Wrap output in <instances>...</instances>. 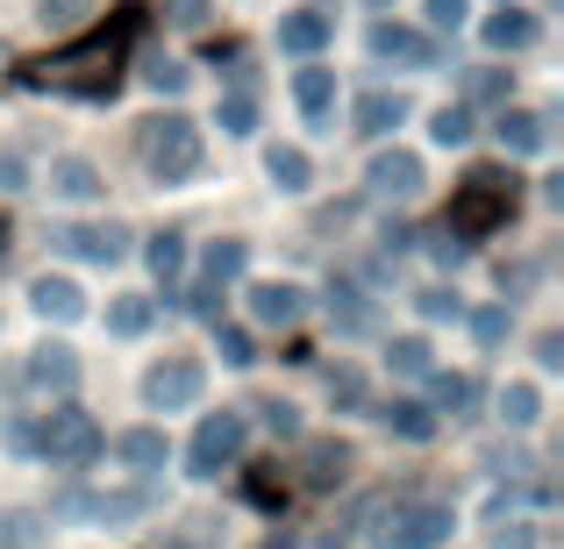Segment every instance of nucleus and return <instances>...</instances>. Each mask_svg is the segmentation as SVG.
<instances>
[{"mask_svg": "<svg viewBox=\"0 0 564 549\" xmlns=\"http://www.w3.org/2000/svg\"><path fill=\"white\" fill-rule=\"evenodd\" d=\"M264 172H272L279 193H301L307 179H315V165H307V151H293V143H279L272 157H264Z\"/></svg>", "mask_w": 564, "mask_h": 549, "instance_id": "b1692460", "label": "nucleus"}, {"mask_svg": "<svg viewBox=\"0 0 564 549\" xmlns=\"http://www.w3.org/2000/svg\"><path fill=\"white\" fill-rule=\"evenodd\" d=\"M293 100H301V114H307V122H329V108H336V72L307 65L301 79H293Z\"/></svg>", "mask_w": 564, "mask_h": 549, "instance_id": "dca6fc26", "label": "nucleus"}, {"mask_svg": "<svg viewBox=\"0 0 564 549\" xmlns=\"http://www.w3.org/2000/svg\"><path fill=\"white\" fill-rule=\"evenodd\" d=\"M471 329H479V343L494 350L500 336H508V307H486V315H471Z\"/></svg>", "mask_w": 564, "mask_h": 549, "instance_id": "f704fd0d", "label": "nucleus"}, {"mask_svg": "<svg viewBox=\"0 0 564 549\" xmlns=\"http://www.w3.org/2000/svg\"><path fill=\"white\" fill-rule=\"evenodd\" d=\"M436 407H471V378H451V371H443L436 378Z\"/></svg>", "mask_w": 564, "mask_h": 549, "instance_id": "c9c22d12", "label": "nucleus"}, {"mask_svg": "<svg viewBox=\"0 0 564 549\" xmlns=\"http://www.w3.org/2000/svg\"><path fill=\"white\" fill-rule=\"evenodd\" d=\"M137 151H143V165H151L158 179H186V172L200 165V129H193L186 114H158V122H143Z\"/></svg>", "mask_w": 564, "mask_h": 549, "instance_id": "f03ea898", "label": "nucleus"}, {"mask_svg": "<svg viewBox=\"0 0 564 549\" xmlns=\"http://www.w3.org/2000/svg\"><path fill=\"white\" fill-rule=\"evenodd\" d=\"M386 358H393V371H400V378H429V364H436V358H429V343H422V336H400V343L386 350Z\"/></svg>", "mask_w": 564, "mask_h": 549, "instance_id": "c85d7f7f", "label": "nucleus"}, {"mask_svg": "<svg viewBox=\"0 0 564 549\" xmlns=\"http://www.w3.org/2000/svg\"><path fill=\"white\" fill-rule=\"evenodd\" d=\"M151 315H158V307L143 300V293H122V300H108V329H115V336H143V329H151Z\"/></svg>", "mask_w": 564, "mask_h": 549, "instance_id": "bb28decb", "label": "nucleus"}, {"mask_svg": "<svg viewBox=\"0 0 564 549\" xmlns=\"http://www.w3.org/2000/svg\"><path fill=\"white\" fill-rule=\"evenodd\" d=\"M500 143H508V151H522V157H536L543 143H551V122H543V114H500Z\"/></svg>", "mask_w": 564, "mask_h": 549, "instance_id": "a211bd4d", "label": "nucleus"}, {"mask_svg": "<svg viewBox=\"0 0 564 549\" xmlns=\"http://www.w3.org/2000/svg\"><path fill=\"white\" fill-rule=\"evenodd\" d=\"M94 72H108V79H115V43L108 36L79 43V51H65V57H43L29 79H36V86H100Z\"/></svg>", "mask_w": 564, "mask_h": 549, "instance_id": "423d86ee", "label": "nucleus"}, {"mask_svg": "<svg viewBox=\"0 0 564 549\" xmlns=\"http://www.w3.org/2000/svg\"><path fill=\"white\" fill-rule=\"evenodd\" d=\"M221 129H229V136H250V129H258V100H250L243 86L221 94Z\"/></svg>", "mask_w": 564, "mask_h": 549, "instance_id": "c756f323", "label": "nucleus"}, {"mask_svg": "<svg viewBox=\"0 0 564 549\" xmlns=\"http://www.w3.org/2000/svg\"><path fill=\"white\" fill-rule=\"evenodd\" d=\"M143 399H151L158 414H180L200 399V364L193 358H165V364H151V378H143Z\"/></svg>", "mask_w": 564, "mask_h": 549, "instance_id": "0eeeda50", "label": "nucleus"}, {"mask_svg": "<svg viewBox=\"0 0 564 549\" xmlns=\"http://www.w3.org/2000/svg\"><path fill=\"white\" fill-rule=\"evenodd\" d=\"M329 393H336V399H365V385H358V371H336V378H329Z\"/></svg>", "mask_w": 564, "mask_h": 549, "instance_id": "37998d69", "label": "nucleus"}, {"mask_svg": "<svg viewBox=\"0 0 564 549\" xmlns=\"http://www.w3.org/2000/svg\"><path fill=\"white\" fill-rule=\"evenodd\" d=\"M29 300H36L43 321H79L86 315V293L72 286V278H36V286H29Z\"/></svg>", "mask_w": 564, "mask_h": 549, "instance_id": "4468645a", "label": "nucleus"}, {"mask_svg": "<svg viewBox=\"0 0 564 549\" xmlns=\"http://www.w3.org/2000/svg\"><path fill=\"white\" fill-rule=\"evenodd\" d=\"M465 136H471V114L465 108H443L436 114V143H465Z\"/></svg>", "mask_w": 564, "mask_h": 549, "instance_id": "72a5a7b5", "label": "nucleus"}, {"mask_svg": "<svg viewBox=\"0 0 564 549\" xmlns=\"http://www.w3.org/2000/svg\"><path fill=\"white\" fill-rule=\"evenodd\" d=\"M372 193L379 200H414V193H422V157L414 151H379L372 157Z\"/></svg>", "mask_w": 564, "mask_h": 549, "instance_id": "1a4fd4ad", "label": "nucleus"}, {"mask_svg": "<svg viewBox=\"0 0 564 549\" xmlns=\"http://www.w3.org/2000/svg\"><path fill=\"white\" fill-rule=\"evenodd\" d=\"M215 350H221V364H258V343L243 329H215Z\"/></svg>", "mask_w": 564, "mask_h": 549, "instance_id": "2f4dec72", "label": "nucleus"}, {"mask_svg": "<svg viewBox=\"0 0 564 549\" xmlns=\"http://www.w3.org/2000/svg\"><path fill=\"white\" fill-rule=\"evenodd\" d=\"M414 307H422L429 321H457V293H443V286H436V293H422Z\"/></svg>", "mask_w": 564, "mask_h": 549, "instance_id": "e433bc0d", "label": "nucleus"}, {"mask_svg": "<svg viewBox=\"0 0 564 549\" xmlns=\"http://www.w3.org/2000/svg\"><path fill=\"white\" fill-rule=\"evenodd\" d=\"M264 428H272V436H301V414H293L286 399H272V407H264Z\"/></svg>", "mask_w": 564, "mask_h": 549, "instance_id": "4c0bfd02", "label": "nucleus"}, {"mask_svg": "<svg viewBox=\"0 0 564 549\" xmlns=\"http://www.w3.org/2000/svg\"><path fill=\"white\" fill-rule=\"evenodd\" d=\"M180 264H186V243H180V235H158V243H151V272L180 278Z\"/></svg>", "mask_w": 564, "mask_h": 549, "instance_id": "7c9ffc66", "label": "nucleus"}, {"mask_svg": "<svg viewBox=\"0 0 564 549\" xmlns=\"http://www.w3.org/2000/svg\"><path fill=\"white\" fill-rule=\"evenodd\" d=\"M243 436H250V421H243V414H207V421H200V436H193V450H186L193 479H215L221 464H236V457H243Z\"/></svg>", "mask_w": 564, "mask_h": 549, "instance_id": "39448f33", "label": "nucleus"}, {"mask_svg": "<svg viewBox=\"0 0 564 549\" xmlns=\"http://www.w3.org/2000/svg\"><path fill=\"white\" fill-rule=\"evenodd\" d=\"M43 457L51 464H65V471H79V464H94L100 457V428H94V414H79V407H57L51 421H43Z\"/></svg>", "mask_w": 564, "mask_h": 549, "instance_id": "20e7f679", "label": "nucleus"}, {"mask_svg": "<svg viewBox=\"0 0 564 549\" xmlns=\"http://www.w3.org/2000/svg\"><path fill=\"white\" fill-rule=\"evenodd\" d=\"M329 321L344 336H365V329H372V307H365V293L350 286V278H344V286H329Z\"/></svg>", "mask_w": 564, "mask_h": 549, "instance_id": "6ab92c4d", "label": "nucleus"}, {"mask_svg": "<svg viewBox=\"0 0 564 549\" xmlns=\"http://www.w3.org/2000/svg\"><path fill=\"white\" fill-rule=\"evenodd\" d=\"M372 51H379V57H393V65H429V57H436V43H429L422 29L379 22V29H372Z\"/></svg>", "mask_w": 564, "mask_h": 549, "instance_id": "f8f14e48", "label": "nucleus"}, {"mask_svg": "<svg viewBox=\"0 0 564 549\" xmlns=\"http://www.w3.org/2000/svg\"><path fill=\"white\" fill-rule=\"evenodd\" d=\"M8 536H0V549H36V514H8Z\"/></svg>", "mask_w": 564, "mask_h": 549, "instance_id": "473e14b6", "label": "nucleus"}, {"mask_svg": "<svg viewBox=\"0 0 564 549\" xmlns=\"http://www.w3.org/2000/svg\"><path fill=\"white\" fill-rule=\"evenodd\" d=\"M51 193H65V200H94L100 172L86 165V157H57V165H51Z\"/></svg>", "mask_w": 564, "mask_h": 549, "instance_id": "aec40b11", "label": "nucleus"}, {"mask_svg": "<svg viewBox=\"0 0 564 549\" xmlns=\"http://www.w3.org/2000/svg\"><path fill=\"white\" fill-rule=\"evenodd\" d=\"M72 378H79V358H72L65 343H43L36 358H29V385H36V393H72Z\"/></svg>", "mask_w": 564, "mask_h": 549, "instance_id": "ddd939ff", "label": "nucleus"}, {"mask_svg": "<svg viewBox=\"0 0 564 549\" xmlns=\"http://www.w3.org/2000/svg\"><path fill=\"white\" fill-rule=\"evenodd\" d=\"M344 464H350V450H344V442H307L301 479H307V485H336V479H344Z\"/></svg>", "mask_w": 564, "mask_h": 549, "instance_id": "393cba45", "label": "nucleus"}, {"mask_svg": "<svg viewBox=\"0 0 564 549\" xmlns=\"http://www.w3.org/2000/svg\"><path fill=\"white\" fill-rule=\"evenodd\" d=\"M508 207H514V179H500V172H471L465 193H457V207H451V229L457 235L494 229V221H508Z\"/></svg>", "mask_w": 564, "mask_h": 549, "instance_id": "7ed1b4c3", "label": "nucleus"}, {"mask_svg": "<svg viewBox=\"0 0 564 549\" xmlns=\"http://www.w3.org/2000/svg\"><path fill=\"white\" fill-rule=\"evenodd\" d=\"M529 36H536V22H529L522 8H500L494 22H486V43H494V51H522Z\"/></svg>", "mask_w": 564, "mask_h": 549, "instance_id": "a878e982", "label": "nucleus"}, {"mask_svg": "<svg viewBox=\"0 0 564 549\" xmlns=\"http://www.w3.org/2000/svg\"><path fill=\"white\" fill-rule=\"evenodd\" d=\"M329 8H293L286 22H279V51H293V57H315L322 43H329Z\"/></svg>", "mask_w": 564, "mask_h": 549, "instance_id": "9d476101", "label": "nucleus"}, {"mask_svg": "<svg viewBox=\"0 0 564 549\" xmlns=\"http://www.w3.org/2000/svg\"><path fill=\"white\" fill-rule=\"evenodd\" d=\"M536 414H543L536 385H508V393H500V421H508V428H529Z\"/></svg>", "mask_w": 564, "mask_h": 549, "instance_id": "cd10ccee", "label": "nucleus"}, {"mask_svg": "<svg viewBox=\"0 0 564 549\" xmlns=\"http://www.w3.org/2000/svg\"><path fill=\"white\" fill-rule=\"evenodd\" d=\"M379 421L393 428V436H408V442H429V436H436V414H429L422 399H393V407H386Z\"/></svg>", "mask_w": 564, "mask_h": 549, "instance_id": "412c9836", "label": "nucleus"}, {"mask_svg": "<svg viewBox=\"0 0 564 549\" xmlns=\"http://www.w3.org/2000/svg\"><path fill=\"white\" fill-rule=\"evenodd\" d=\"M151 507V493H79V499H65V514H86V521H137V514Z\"/></svg>", "mask_w": 564, "mask_h": 549, "instance_id": "9b49d317", "label": "nucleus"}, {"mask_svg": "<svg viewBox=\"0 0 564 549\" xmlns=\"http://www.w3.org/2000/svg\"><path fill=\"white\" fill-rule=\"evenodd\" d=\"M94 0H43V22H79Z\"/></svg>", "mask_w": 564, "mask_h": 549, "instance_id": "ea45409f", "label": "nucleus"}, {"mask_svg": "<svg viewBox=\"0 0 564 549\" xmlns=\"http://www.w3.org/2000/svg\"><path fill=\"white\" fill-rule=\"evenodd\" d=\"M429 22H436V29H457V22H465V0H429Z\"/></svg>", "mask_w": 564, "mask_h": 549, "instance_id": "a19ab883", "label": "nucleus"}, {"mask_svg": "<svg viewBox=\"0 0 564 549\" xmlns=\"http://www.w3.org/2000/svg\"><path fill=\"white\" fill-rule=\"evenodd\" d=\"M250 315H258L264 329H293V321H301V286H279V278L258 286L250 293Z\"/></svg>", "mask_w": 564, "mask_h": 549, "instance_id": "2eb2a0df", "label": "nucleus"}, {"mask_svg": "<svg viewBox=\"0 0 564 549\" xmlns=\"http://www.w3.org/2000/svg\"><path fill=\"white\" fill-rule=\"evenodd\" d=\"M143 79H151V86H158V94H180V86H186V72H180V65H172V57H158V65H151V72H143Z\"/></svg>", "mask_w": 564, "mask_h": 549, "instance_id": "58836bf2", "label": "nucleus"}, {"mask_svg": "<svg viewBox=\"0 0 564 549\" xmlns=\"http://www.w3.org/2000/svg\"><path fill=\"white\" fill-rule=\"evenodd\" d=\"M57 243L72 250V257H94V264H115L129 250V229H115V221H72V229H57Z\"/></svg>", "mask_w": 564, "mask_h": 549, "instance_id": "6e6552de", "label": "nucleus"}, {"mask_svg": "<svg viewBox=\"0 0 564 549\" xmlns=\"http://www.w3.org/2000/svg\"><path fill=\"white\" fill-rule=\"evenodd\" d=\"M115 457L137 464V471H165V436H158V428H129V436L115 442Z\"/></svg>", "mask_w": 564, "mask_h": 549, "instance_id": "4be33fe9", "label": "nucleus"}, {"mask_svg": "<svg viewBox=\"0 0 564 549\" xmlns=\"http://www.w3.org/2000/svg\"><path fill=\"white\" fill-rule=\"evenodd\" d=\"M243 264H250V243H236V235H221V243H207V286H229V278H243Z\"/></svg>", "mask_w": 564, "mask_h": 549, "instance_id": "5701e85b", "label": "nucleus"}, {"mask_svg": "<svg viewBox=\"0 0 564 549\" xmlns=\"http://www.w3.org/2000/svg\"><path fill=\"white\" fill-rule=\"evenodd\" d=\"M172 22H180V29H200L207 22V0H172Z\"/></svg>", "mask_w": 564, "mask_h": 549, "instance_id": "79ce46f5", "label": "nucleus"}, {"mask_svg": "<svg viewBox=\"0 0 564 549\" xmlns=\"http://www.w3.org/2000/svg\"><path fill=\"white\" fill-rule=\"evenodd\" d=\"M400 122H408V100H400V94H386V86L358 100V129H365V136H393Z\"/></svg>", "mask_w": 564, "mask_h": 549, "instance_id": "f3484780", "label": "nucleus"}, {"mask_svg": "<svg viewBox=\"0 0 564 549\" xmlns=\"http://www.w3.org/2000/svg\"><path fill=\"white\" fill-rule=\"evenodd\" d=\"M457 528V514L443 499H422V493H386L372 499V542L379 549H443Z\"/></svg>", "mask_w": 564, "mask_h": 549, "instance_id": "f257e3e1", "label": "nucleus"}]
</instances>
